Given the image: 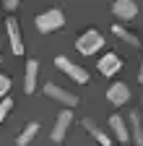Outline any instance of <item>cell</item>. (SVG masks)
<instances>
[{
	"mask_svg": "<svg viewBox=\"0 0 143 146\" xmlns=\"http://www.w3.org/2000/svg\"><path fill=\"white\" fill-rule=\"evenodd\" d=\"M63 24H65V13L60 8H49V11H44V13L37 16V29H39V34L57 31Z\"/></svg>",
	"mask_w": 143,
	"mask_h": 146,
	"instance_id": "1",
	"label": "cell"
},
{
	"mask_svg": "<svg viewBox=\"0 0 143 146\" xmlns=\"http://www.w3.org/2000/svg\"><path fill=\"white\" fill-rule=\"evenodd\" d=\"M101 47H104V36H101L96 29L83 31V34L78 36V42H76V50H78L81 55H94V52H99Z\"/></svg>",
	"mask_w": 143,
	"mask_h": 146,
	"instance_id": "2",
	"label": "cell"
},
{
	"mask_svg": "<svg viewBox=\"0 0 143 146\" xmlns=\"http://www.w3.org/2000/svg\"><path fill=\"white\" fill-rule=\"evenodd\" d=\"M42 91H44L49 99H55V102H60V104H65V107H76V104H78V97L70 94V91H65V89L57 86V84H44Z\"/></svg>",
	"mask_w": 143,
	"mask_h": 146,
	"instance_id": "3",
	"label": "cell"
},
{
	"mask_svg": "<svg viewBox=\"0 0 143 146\" xmlns=\"http://www.w3.org/2000/svg\"><path fill=\"white\" fill-rule=\"evenodd\" d=\"M70 123H73V112H70V110H63V112L57 115V120H55V128H52V136H49L55 146H60V143L65 141V133H68Z\"/></svg>",
	"mask_w": 143,
	"mask_h": 146,
	"instance_id": "4",
	"label": "cell"
},
{
	"mask_svg": "<svg viewBox=\"0 0 143 146\" xmlns=\"http://www.w3.org/2000/svg\"><path fill=\"white\" fill-rule=\"evenodd\" d=\"M55 65H57L63 73H68L76 84H86V81H88V73H86L83 68H78L73 60H68V58H55Z\"/></svg>",
	"mask_w": 143,
	"mask_h": 146,
	"instance_id": "5",
	"label": "cell"
},
{
	"mask_svg": "<svg viewBox=\"0 0 143 146\" xmlns=\"http://www.w3.org/2000/svg\"><path fill=\"white\" fill-rule=\"evenodd\" d=\"M5 29H8V39H11V47L16 55H24V39H21V26L16 21V16H8L5 21Z\"/></svg>",
	"mask_w": 143,
	"mask_h": 146,
	"instance_id": "6",
	"label": "cell"
},
{
	"mask_svg": "<svg viewBox=\"0 0 143 146\" xmlns=\"http://www.w3.org/2000/svg\"><path fill=\"white\" fill-rule=\"evenodd\" d=\"M112 13L117 18H122V21H130V18H135V13H138V5L133 3V0H115L112 3Z\"/></svg>",
	"mask_w": 143,
	"mask_h": 146,
	"instance_id": "7",
	"label": "cell"
},
{
	"mask_svg": "<svg viewBox=\"0 0 143 146\" xmlns=\"http://www.w3.org/2000/svg\"><path fill=\"white\" fill-rule=\"evenodd\" d=\"M96 68H99V73H101V76H115V73L122 68V60L117 58L115 52H107L104 58L99 60V65H96Z\"/></svg>",
	"mask_w": 143,
	"mask_h": 146,
	"instance_id": "8",
	"label": "cell"
},
{
	"mask_svg": "<svg viewBox=\"0 0 143 146\" xmlns=\"http://www.w3.org/2000/svg\"><path fill=\"white\" fill-rule=\"evenodd\" d=\"M107 97H109V102L112 104H125V102H128L130 99V89L128 86H125V84H112L109 86V91H107Z\"/></svg>",
	"mask_w": 143,
	"mask_h": 146,
	"instance_id": "9",
	"label": "cell"
},
{
	"mask_svg": "<svg viewBox=\"0 0 143 146\" xmlns=\"http://www.w3.org/2000/svg\"><path fill=\"white\" fill-rule=\"evenodd\" d=\"M37 73H39V63L37 60H29L26 63V78H24V91L31 94L37 89Z\"/></svg>",
	"mask_w": 143,
	"mask_h": 146,
	"instance_id": "10",
	"label": "cell"
},
{
	"mask_svg": "<svg viewBox=\"0 0 143 146\" xmlns=\"http://www.w3.org/2000/svg\"><path fill=\"white\" fill-rule=\"evenodd\" d=\"M83 128H86V131L94 136V141H96V143H101V146H112V138L107 136V133L101 131V128H99L94 120H88V117H86V120H83Z\"/></svg>",
	"mask_w": 143,
	"mask_h": 146,
	"instance_id": "11",
	"label": "cell"
},
{
	"mask_svg": "<svg viewBox=\"0 0 143 146\" xmlns=\"http://www.w3.org/2000/svg\"><path fill=\"white\" fill-rule=\"evenodd\" d=\"M130 117V131H133V141H135V146H143V125H140V112H133L128 115Z\"/></svg>",
	"mask_w": 143,
	"mask_h": 146,
	"instance_id": "12",
	"label": "cell"
},
{
	"mask_svg": "<svg viewBox=\"0 0 143 146\" xmlns=\"http://www.w3.org/2000/svg\"><path fill=\"white\" fill-rule=\"evenodd\" d=\"M109 128H112V131H115V136H117V141L120 143H128V128H125V123H122V117L120 115H112L109 117Z\"/></svg>",
	"mask_w": 143,
	"mask_h": 146,
	"instance_id": "13",
	"label": "cell"
},
{
	"mask_svg": "<svg viewBox=\"0 0 143 146\" xmlns=\"http://www.w3.org/2000/svg\"><path fill=\"white\" fill-rule=\"evenodd\" d=\"M37 133H39V123H29L24 131H21V136L16 138V143H18V146H29V143H31V138L37 136Z\"/></svg>",
	"mask_w": 143,
	"mask_h": 146,
	"instance_id": "14",
	"label": "cell"
},
{
	"mask_svg": "<svg viewBox=\"0 0 143 146\" xmlns=\"http://www.w3.org/2000/svg\"><path fill=\"white\" fill-rule=\"evenodd\" d=\"M112 31H115V36H120V39H122V42H128L130 47H140V39H138V36H135V34H130L128 29H122L120 24H115V26H112Z\"/></svg>",
	"mask_w": 143,
	"mask_h": 146,
	"instance_id": "15",
	"label": "cell"
},
{
	"mask_svg": "<svg viewBox=\"0 0 143 146\" xmlns=\"http://www.w3.org/2000/svg\"><path fill=\"white\" fill-rule=\"evenodd\" d=\"M11 110H13V102H11L8 97H3V99H0V123L5 120V115L11 112Z\"/></svg>",
	"mask_w": 143,
	"mask_h": 146,
	"instance_id": "16",
	"label": "cell"
},
{
	"mask_svg": "<svg viewBox=\"0 0 143 146\" xmlns=\"http://www.w3.org/2000/svg\"><path fill=\"white\" fill-rule=\"evenodd\" d=\"M8 89H11V78H8V76H3V73H0V99H3V97L8 94Z\"/></svg>",
	"mask_w": 143,
	"mask_h": 146,
	"instance_id": "17",
	"label": "cell"
},
{
	"mask_svg": "<svg viewBox=\"0 0 143 146\" xmlns=\"http://www.w3.org/2000/svg\"><path fill=\"white\" fill-rule=\"evenodd\" d=\"M3 5H5V11H16L18 8V0H3Z\"/></svg>",
	"mask_w": 143,
	"mask_h": 146,
	"instance_id": "18",
	"label": "cell"
},
{
	"mask_svg": "<svg viewBox=\"0 0 143 146\" xmlns=\"http://www.w3.org/2000/svg\"><path fill=\"white\" fill-rule=\"evenodd\" d=\"M138 81L143 84V63H140V70H138Z\"/></svg>",
	"mask_w": 143,
	"mask_h": 146,
	"instance_id": "19",
	"label": "cell"
},
{
	"mask_svg": "<svg viewBox=\"0 0 143 146\" xmlns=\"http://www.w3.org/2000/svg\"><path fill=\"white\" fill-rule=\"evenodd\" d=\"M0 63H3V55H0Z\"/></svg>",
	"mask_w": 143,
	"mask_h": 146,
	"instance_id": "20",
	"label": "cell"
}]
</instances>
